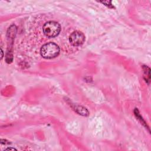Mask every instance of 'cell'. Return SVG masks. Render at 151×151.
<instances>
[{
	"instance_id": "cell-4",
	"label": "cell",
	"mask_w": 151,
	"mask_h": 151,
	"mask_svg": "<svg viewBox=\"0 0 151 151\" xmlns=\"http://www.w3.org/2000/svg\"><path fill=\"white\" fill-rule=\"evenodd\" d=\"M17 150V149H14V148H11V147H9V148H6V149H5V150Z\"/></svg>"
},
{
	"instance_id": "cell-5",
	"label": "cell",
	"mask_w": 151,
	"mask_h": 151,
	"mask_svg": "<svg viewBox=\"0 0 151 151\" xmlns=\"http://www.w3.org/2000/svg\"><path fill=\"white\" fill-rule=\"evenodd\" d=\"M1 60H2V57H4V55H3V51H2V49L1 50Z\"/></svg>"
},
{
	"instance_id": "cell-1",
	"label": "cell",
	"mask_w": 151,
	"mask_h": 151,
	"mask_svg": "<svg viewBox=\"0 0 151 151\" xmlns=\"http://www.w3.org/2000/svg\"><path fill=\"white\" fill-rule=\"evenodd\" d=\"M59 52V47L54 42H48L44 44L40 50L41 56L47 59H51L57 57Z\"/></svg>"
},
{
	"instance_id": "cell-2",
	"label": "cell",
	"mask_w": 151,
	"mask_h": 151,
	"mask_svg": "<svg viewBox=\"0 0 151 151\" xmlns=\"http://www.w3.org/2000/svg\"><path fill=\"white\" fill-rule=\"evenodd\" d=\"M42 30L45 36L49 38H53L59 34L61 31V26L55 21H48L44 24Z\"/></svg>"
},
{
	"instance_id": "cell-3",
	"label": "cell",
	"mask_w": 151,
	"mask_h": 151,
	"mask_svg": "<svg viewBox=\"0 0 151 151\" xmlns=\"http://www.w3.org/2000/svg\"><path fill=\"white\" fill-rule=\"evenodd\" d=\"M85 41L84 34L80 31H76L72 32L69 37V41L74 46H79L82 45Z\"/></svg>"
}]
</instances>
